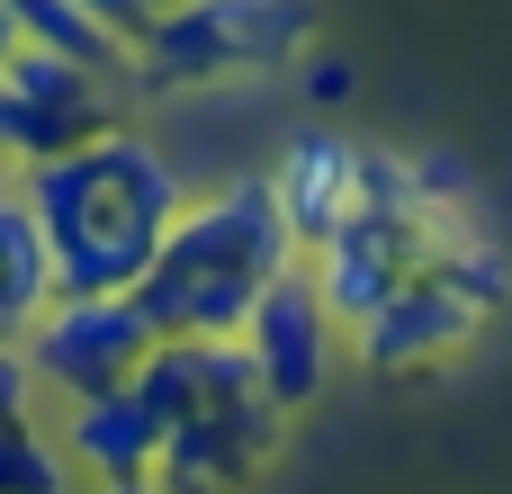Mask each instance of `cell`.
I'll return each instance as SVG.
<instances>
[{
	"instance_id": "obj_1",
	"label": "cell",
	"mask_w": 512,
	"mask_h": 494,
	"mask_svg": "<svg viewBox=\"0 0 512 494\" xmlns=\"http://www.w3.org/2000/svg\"><path fill=\"white\" fill-rule=\"evenodd\" d=\"M18 180L54 243V297H126L189 207L180 171L135 126H99L90 144L27 162Z\"/></svg>"
},
{
	"instance_id": "obj_2",
	"label": "cell",
	"mask_w": 512,
	"mask_h": 494,
	"mask_svg": "<svg viewBox=\"0 0 512 494\" xmlns=\"http://www.w3.org/2000/svg\"><path fill=\"white\" fill-rule=\"evenodd\" d=\"M306 261V243L279 216L270 180H225L216 198H189L180 225L162 234L153 270L126 288L144 306V324L162 342H198V333H243V315L261 306V288Z\"/></svg>"
},
{
	"instance_id": "obj_3",
	"label": "cell",
	"mask_w": 512,
	"mask_h": 494,
	"mask_svg": "<svg viewBox=\"0 0 512 494\" xmlns=\"http://www.w3.org/2000/svg\"><path fill=\"white\" fill-rule=\"evenodd\" d=\"M306 45H315V0H180L126 54V90L171 99V90H198V81L297 63Z\"/></svg>"
},
{
	"instance_id": "obj_4",
	"label": "cell",
	"mask_w": 512,
	"mask_h": 494,
	"mask_svg": "<svg viewBox=\"0 0 512 494\" xmlns=\"http://www.w3.org/2000/svg\"><path fill=\"white\" fill-rule=\"evenodd\" d=\"M153 342L162 333L144 324L135 297H45V315L27 324V360L45 378V396H63V405L135 387V369H144Z\"/></svg>"
},
{
	"instance_id": "obj_5",
	"label": "cell",
	"mask_w": 512,
	"mask_h": 494,
	"mask_svg": "<svg viewBox=\"0 0 512 494\" xmlns=\"http://www.w3.org/2000/svg\"><path fill=\"white\" fill-rule=\"evenodd\" d=\"M450 216H459V207H441V216H378V207H351L324 243H306V270H315L333 324L360 333V324L423 270V252H432V234H441Z\"/></svg>"
},
{
	"instance_id": "obj_6",
	"label": "cell",
	"mask_w": 512,
	"mask_h": 494,
	"mask_svg": "<svg viewBox=\"0 0 512 494\" xmlns=\"http://www.w3.org/2000/svg\"><path fill=\"white\" fill-rule=\"evenodd\" d=\"M126 72H99L81 54H54V45H18L0 63V108H9V153L18 162H45V153H72L90 144L99 126H117V90Z\"/></svg>"
},
{
	"instance_id": "obj_7",
	"label": "cell",
	"mask_w": 512,
	"mask_h": 494,
	"mask_svg": "<svg viewBox=\"0 0 512 494\" xmlns=\"http://www.w3.org/2000/svg\"><path fill=\"white\" fill-rule=\"evenodd\" d=\"M333 306H324V288H315V270L306 261H288L270 288H261V306L243 315V351H252V369H261V387L297 414V405H315L324 396V378H333Z\"/></svg>"
},
{
	"instance_id": "obj_8",
	"label": "cell",
	"mask_w": 512,
	"mask_h": 494,
	"mask_svg": "<svg viewBox=\"0 0 512 494\" xmlns=\"http://www.w3.org/2000/svg\"><path fill=\"white\" fill-rule=\"evenodd\" d=\"M468 333H477V315H468L432 270H414V279L360 324V360H369L378 378H405V369H432L441 351H459Z\"/></svg>"
},
{
	"instance_id": "obj_9",
	"label": "cell",
	"mask_w": 512,
	"mask_h": 494,
	"mask_svg": "<svg viewBox=\"0 0 512 494\" xmlns=\"http://www.w3.org/2000/svg\"><path fill=\"white\" fill-rule=\"evenodd\" d=\"M162 441H171V423L135 387H108V396L63 405V459L81 477H153L162 468Z\"/></svg>"
},
{
	"instance_id": "obj_10",
	"label": "cell",
	"mask_w": 512,
	"mask_h": 494,
	"mask_svg": "<svg viewBox=\"0 0 512 494\" xmlns=\"http://www.w3.org/2000/svg\"><path fill=\"white\" fill-rule=\"evenodd\" d=\"M351 171H360V144L333 135V126H315V135H297V144L279 153L270 189H279V216H288L297 243H324V234L351 216Z\"/></svg>"
},
{
	"instance_id": "obj_11",
	"label": "cell",
	"mask_w": 512,
	"mask_h": 494,
	"mask_svg": "<svg viewBox=\"0 0 512 494\" xmlns=\"http://www.w3.org/2000/svg\"><path fill=\"white\" fill-rule=\"evenodd\" d=\"M423 270H432V279H441V288H450V297H459V306H468L477 324H486V315H504V297H512L504 252H495V243H486V234L468 225V207H459V216H450V225L432 234Z\"/></svg>"
},
{
	"instance_id": "obj_12",
	"label": "cell",
	"mask_w": 512,
	"mask_h": 494,
	"mask_svg": "<svg viewBox=\"0 0 512 494\" xmlns=\"http://www.w3.org/2000/svg\"><path fill=\"white\" fill-rule=\"evenodd\" d=\"M9 18H18V36H27V45L81 54V63H99V72H126V54H135L117 27H99L81 0H9Z\"/></svg>"
},
{
	"instance_id": "obj_13",
	"label": "cell",
	"mask_w": 512,
	"mask_h": 494,
	"mask_svg": "<svg viewBox=\"0 0 512 494\" xmlns=\"http://www.w3.org/2000/svg\"><path fill=\"white\" fill-rule=\"evenodd\" d=\"M0 279L18 288L27 315H45V297H54V243H45L36 207H27V180L0 189Z\"/></svg>"
},
{
	"instance_id": "obj_14",
	"label": "cell",
	"mask_w": 512,
	"mask_h": 494,
	"mask_svg": "<svg viewBox=\"0 0 512 494\" xmlns=\"http://www.w3.org/2000/svg\"><path fill=\"white\" fill-rule=\"evenodd\" d=\"M63 477V441H45L36 423H0V494H63Z\"/></svg>"
},
{
	"instance_id": "obj_15",
	"label": "cell",
	"mask_w": 512,
	"mask_h": 494,
	"mask_svg": "<svg viewBox=\"0 0 512 494\" xmlns=\"http://www.w3.org/2000/svg\"><path fill=\"white\" fill-rule=\"evenodd\" d=\"M36 396H45V378H36L27 342H0V423H27V414H36Z\"/></svg>"
},
{
	"instance_id": "obj_16",
	"label": "cell",
	"mask_w": 512,
	"mask_h": 494,
	"mask_svg": "<svg viewBox=\"0 0 512 494\" xmlns=\"http://www.w3.org/2000/svg\"><path fill=\"white\" fill-rule=\"evenodd\" d=\"M414 180H423L432 207H468V198H477V180H468L459 153H414Z\"/></svg>"
},
{
	"instance_id": "obj_17",
	"label": "cell",
	"mask_w": 512,
	"mask_h": 494,
	"mask_svg": "<svg viewBox=\"0 0 512 494\" xmlns=\"http://www.w3.org/2000/svg\"><path fill=\"white\" fill-rule=\"evenodd\" d=\"M81 9H90L99 27H117L126 45H144V27H153V9H144V0H81Z\"/></svg>"
},
{
	"instance_id": "obj_18",
	"label": "cell",
	"mask_w": 512,
	"mask_h": 494,
	"mask_svg": "<svg viewBox=\"0 0 512 494\" xmlns=\"http://www.w3.org/2000/svg\"><path fill=\"white\" fill-rule=\"evenodd\" d=\"M27 324H36V315H27V306H18V288L0 279V342H27Z\"/></svg>"
},
{
	"instance_id": "obj_19",
	"label": "cell",
	"mask_w": 512,
	"mask_h": 494,
	"mask_svg": "<svg viewBox=\"0 0 512 494\" xmlns=\"http://www.w3.org/2000/svg\"><path fill=\"white\" fill-rule=\"evenodd\" d=\"M306 90H315V99H342V90H351V72H342V63H315V72H306Z\"/></svg>"
},
{
	"instance_id": "obj_20",
	"label": "cell",
	"mask_w": 512,
	"mask_h": 494,
	"mask_svg": "<svg viewBox=\"0 0 512 494\" xmlns=\"http://www.w3.org/2000/svg\"><path fill=\"white\" fill-rule=\"evenodd\" d=\"M90 494H162V477H99Z\"/></svg>"
},
{
	"instance_id": "obj_21",
	"label": "cell",
	"mask_w": 512,
	"mask_h": 494,
	"mask_svg": "<svg viewBox=\"0 0 512 494\" xmlns=\"http://www.w3.org/2000/svg\"><path fill=\"white\" fill-rule=\"evenodd\" d=\"M18 171H27V162L9 153V108H0V189H18Z\"/></svg>"
},
{
	"instance_id": "obj_22",
	"label": "cell",
	"mask_w": 512,
	"mask_h": 494,
	"mask_svg": "<svg viewBox=\"0 0 512 494\" xmlns=\"http://www.w3.org/2000/svg\"><path fill=\"white\" fill-rule=\"evenodd\" d=\"M18 45H27V36H18V18H9V0H0V63H9Z\"/></svg>"
},
{
	"instance_id": "obj_23",
	"label": "cell",
	"mask_w": 512,
	"mask_h": 494,
	"mask_svg": "<svg viewBox=\"0 0 512 494\" xmlns=\"http://www.w3.org/2000/svg\"><path fill=\"white\" fill-rule=\"evenodd\" d=\"M144 9H153V18H162V9H180V0H144Z\"/></svg>"
}]
</instances>
